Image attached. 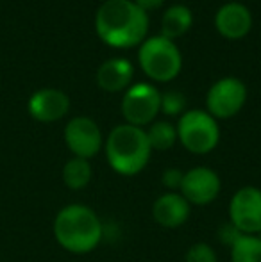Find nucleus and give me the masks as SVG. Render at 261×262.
<instances>
[{
    "instance_id": "obj_10",
    "label": "nucleus",
    "mask_w": 261,
    "mask_h": 262,
    "mask_svg": "<svg viewBox=\"0 0 261 262\" xmlns=\"http://www.w3.org/2000/svg\"><path fill=\"white\" fill-rule=\"evenodd\" d=\"M220 177L206 166H197L183 175L181 194L190 205H208L220 193Z\"/></svg>"
},
{
    "instance_id": "obj_16",
    "label": "nucleus",
    "mask_w": 261,
    "mask_h": 262,
    "mask_svg": "<svg viewBox=\"0 0 261 262\" xmlns=\"http://www.w3.org/2000/svg\"><path fill=\"white\" fill-rule=\"evenodd\" d=\"M91 175H93V169L88 159H81V157H73L70 159L63 168V180L70 189L77 191L83 189L90 184Z\"/></svg>"
},
{
    "instance_id": "obj_11",
    "label": "nucleus",
    "mask_w": 261,
    "mask_h": 262,
    "mask_svg": "<svg viewBox=\"0 0 261 262\" xmlns=\"http://www.w3.org/2000/svg\"><path fill=\"white\" fill-rule=\"evenodd\" d=\"M215 27L224 38L242 39L252 27V14L244 4L229 2L222 6L215 14Z\"/></svg>"
},
{
    "instance_id": "obj_21",
    "label": "nucleus",
    "mask_w": 261,
    "mask_h": 262,
    "mask_svg": "<svg viewBox=\"0 0 261 262\" xmlns=\"http://www.w3.org/2000/svg\"><path fill=\"white\" fill-rule=\"evenodd\" d=\"M183 175H185V173H183L181 169L168 168L167 171L163 173V177H161V182H163L168 189H179L183 182Z\"/></svg>"
},
{
    "instance_id": "obj_2",
    "label": "nucleus",
    "mask_w": 261,
    "mask_h": 262,
    "mask_svg": "<svg viewBox=\"0 0 261 262\" xmlns=\"http://www.w3.org/2000/svg\"><path fill=\"white\" fill-rule=\"evenodd\" d=\"M104 228L97 212L86 205H66L54 221V235L65 250L72 253H88L98 246Z\"/></svg>"
},
{
    "instance_id": "obj_3",
    "label": "nucleus",
    "mask_w": 261,
    "mask_h": 262,
    "mask_svg": "<svg viewBox=\"0 0 261 262\" xmlns=\"http://www.w3.org/2000/svg\"><path fill=\"white\" fill-rule=\"evenodd\" d=\"M152 148L147 139V132L134 125H118L108 136L106 157L116 173L124 177L138 175L149 164Z\"/></svg>"
},
{
    "instance_id": "obj_8",
    "label": "nucleus",
    "mask_w": 261,
    "mask_h": 262,
    "mask_svg": "<svg viewBox=\"0 0 261 262\" xmlns=\"http://www.w3.org/2000/svg\"><path fill=\"white\" fill-rule=\"evenodd\" d=\"M231 225L242 234L254 235L261 232V189L254 186L242 187L229 204Z\"/></svg>"
},
{
    "instance_id": "obj_7",
    "label": "nucleus",
    "mask_w": 261,
    "mask_h": 262,
    "mask_svg": "<svg viewBox=\"0 0 261 262\" xmlns=\"http://www.w3.org/2000/svg\"><path fill=\"white\" fill-rule=\"evenodd\" d=\"M161 111V93L150 84H134L122 98V114L129 125H149Z\"/></svg>"
},
{
    "instance_id": "obj_9",
    "label": "nucleus",
    "mask_w": 261,
    "mask_h": 262,
    "mask_svg": "<svg viewBox=\"0 0 261 262\" xmlns=\"http://www.w3.org/2000/svg\"><path fill=\"white\" fill-rule=\"evenodd\" d=\"M65 141L75 157L91 159L102 148V132L91 118L77 116L65 127Z\"/></svg>"
},
{
    "instance_id": "obj_6",
    "label": "nucleus",
    "mask_w": 261,
    "mask_h": 262,
    "mask_svg": "<svg viewBox=\"0 0 261 262\" xmlns=\"http://www.w3.org/2000/svg\"><path fill=\"white\" fill-rule=\"evenodd\" d=\"M247 100V88L240 79L224 77L216 80L208 91L206 105L213 118L227 120L238 114Z\"/></svg>"
},
{
    "instance_id": "obj_15",
    "label": "nucleus",
    "mask_w": 261,
    "mask_h": 262,
    "mask_svg": "<svg viewBox=\"0 0 261 262\" xmlns=\"http://www.w3.org/2000/svg\"><path fill=\"white\" fill-rule=\"evenodd\" d=\"M192 11L183 4L172 6L165 11L161 18V36L167 39H175L183 36L190 27H192Z\"/></svg>"
},
{
    "instance_id": "obj_4",
    "label": "nucleus",
    "mask_w": 261,
    "mask_h": 262,
    "mask_svg": "<svg viewBox=\"0 0 261 262\" xmlns=\"http://www.w3.org/2000/svg\"><path fill=\"white\" fill-rule=\"evenodd\" d=\"M138 61L143 73L157 82H168L181 72L183 59L177 45L163 36H154L142 43Z\"/></svg>"
},
{
    "instance_id": "obj_20",
    "label": "nucleus",
    "mask_w": 261,
    "mask_h": 262,
    "mask_svg": "<svg viewBox=\"0 0 261 262\" xmlns=\"http://www.w3.org/2000/svg\"><path fill=\"white\" fill-rule=\"evenodd\" d=\"M185 262H216V253L206 243H197L186 252Z\"/></svg>"
},
{
    "instance_id": "obj_12",
    "label": "nucleus",
    "mask_w": 261,
    "mask_h": 262,
    "mask_svg": "<svg viewBox=\"0 0 261 262\" xmlns=\"http://www.w3.org/2000/svg\"><path fill=\"white\" fill-rule=\"evenodd\" d=\"M70 100L59 90H39L29 100V113L34 120L50 123L57 121L68 113Z\"/></svg>"
},
{
    "instance_id": "obj_1",
    "label": "nucleus",
    "mask_w": 261,
    "mask_h": 262,
    "mask_svg": "<svg viewBox=\"0 0 261 262\" xmlns=\"http://www.w3.org/2000/svg\"><path fill=\"white\" fill-rule=\"evenodd\" d=\"M97 34L113 49H131L145 41L149 16L132 0H106L95 16Z\"/></svg>"
},
{
    "instance_id": "obj_14",
    "label": "nucleus",
    "mask_w": 261,
    "mask_h": 262,
    "mask_svg": "<svg viewBox=\"0 0 261 262\" xmlns=\"http://www.w3.org/2000/svg\"><path fill=\"white\" fill-rule=\"evenodd\" d=\"M132 80V64L127 59H108L97 72V82L104 91L116 93L126 90Z\"/></svg>"
},
{
    "instance_id": "obj_13",
    "label": "nucleus",
    "mask_w": 261,
    "mask_h": 262,
    "mask_svg": "<svg viewBox=\"0 0 261 262\" xmlns=\"http://www.w3.org/2000/svg\"><path fill=\"white\" fill-rule=\"evenodd\" d=\"M192 205L186 202L183 194L170 191L165 193L154 202L152 205V216L156 223H159L165 228H177L185 225L190 217Z\"/></svg>"
},
{
    "instance_id": "obj_22",
    "label": "nucleus",
    "mask_w": 261,
    "mask_h": 262,
    "mask_svg": "<svg viewBox=\"0 0 261 262\" xmlns=\"http://www.w3.org/2000/svg\"><path fill=\"white\" fill-rule=\"evenodd\" d=\"M132 2H134L139 9H143L147 13V11H150V9H157L165 0H132Z\"/></svg>"
},
{
    "instance_id": "obj_18",
    "label": "nucleus",
    "mask_w": 261,
    "mask_h": 262,
    "mask_svg": "<svg viewBox=\"0 0 261 262\" xmlns=\"http://www.w3.org/2000/svg\"><path fill=\"white\" fill-rule=\"evenodd\" d=\"M147 139L152 150H168L177 141V128L168 121H156L147 130Z\"/></svg>"
},
{
    "instance_id": "obj_23",
    "label": "nucleus",
    "mask_w": 261,
    "mask_h": 262,
    "mask_svg": "<svg viewBox=\"0 0 261 262\" xmlns=\"http://www.w3.org/2000/svg\"><path fill=\"white\" fill-rule=\"evenodd\" d=\"M259 234H261V232H259ZM259 239H261V235H259Z\"/></svg>"
},
{
    "instance_id": "obj_17",
    "label": "nucleus",
    "mask_w": 261,
    "mask_h": 262,
    "mask_svg": "<svg viewBox=\"0 0 261 262\" xmlns=\"http://www.w3.org/2000/svg\"><path fill=\"white\" fill-rule=\"evenodd\" d=\"M231 262H261V239L258 235L240 234L231 245Z\"/></svg>"
},
{
    "instance_id": "obj_19",
    "label": "nucleus",
    "mask_w": 261,
    "mask_h": 262,
    "mask_svg": "<svg viewBox=\"0 0 261 262\" xmlns=\"http://www.w3.org/2000/svg\"><path fill=\"white\" fill-rule=\"evenodd\" d=\"M186 107V98L181 91L177 90H170L165 91L161 95V111L168 116H177L185 111Z\"/></svg>"
},
{
    "instance_id": "obj_5",
    "label": "nucleus",
    "mask_w": 261,
    "mask_h": 262,
    "mask_svg": "<svg viewBox=\"0 0 261 262\" xmlns=\"http://www.w3.org/2000/svg\"><path fill=\"white\" fill-rule=\"evenodd\" d=\"M177 138L188 152L202 156L216 148L220 141V128L209 113L193 109L179 118Z\"/></svg>"
}]
</instances>
